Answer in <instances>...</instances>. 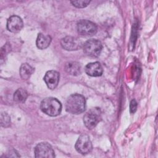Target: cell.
Here are the masks:
<instances>
[{
  "label": "cell",
  "mask_w": 158,
  "mask_h": 158,
  "mask_svg": "<svg viewBox=\"0 0 158 158\" xmlns=\"http://www.w3.org/2000/svg\"><path fill=\"white\" fill-rule=\"evenodd\" d=\"M130 108L131 113H134L136 111V108H137V102L135 99H133L131 101Z\"/></svg>",
  "instance_id": "ac0fdd59"
},
{
  "label": "cell",
  "mask_w": 158,
  "mask_h": 158,
  "mask_svg": "<svg viewBox=\"0 0 158 158\" xmlns=\"http://www.w3.org/2000/svg\"><path fill=\"white\" fill-rule=\"evenodd\" d=\"M86 109V101L83 96L79 94H71L65 102V110L72 114H79Z\"/></svg>",
  "instance_id": "6da1fadb"
},
{
  "label": "cell",
  "mask_w": 158,
  "mask_h": 158,
  "mask_svg": "<svg viewBox=\"0 0 158 158\" xmlns=\"http://www.w3.org/2000/svg\"><path fill=\"white\" fill-rule=\"evenodd\" d=\"M59 78L60 75L58 72L52 70H49L46 73L44 77V81L48 88L54 89L57 87L59 83Z\"/></svg>",
  "instance_id": "9c48e42d"
},
{
  "label": "cell",
  "mask_w": 158,
  "mask_h": 158,
  "mask_svg": "<svg viewBox=\"0 0 158 158\" xmlns=\"http://www.w3.org/2000/svg\"><path fill=\"white\" fill-rule=\"evenodd\" d=\"M65 70L71 75L77 76L81 73V67L80 63L77 62L70 61L65 64Z\"/></svg>",
  "instance_id": "7c38bea8"
},
{
  "label": "cell",
  "mask_w": 158,
  "mask_h": 158,
  "mask_svg": "<svg viewBox=\"0 0 158 158\" xmlns=\"http://www.w3.org/2000/svg\"><path fill=\"white\" fill-rule=\"evenodd\" d=\"M35 69L28 64H22L20 67L19 73L21 78L23 80L28 79L34 72Z\"/></svg>",
  "instance_id": "5bb4252c"
},
{
  "label": "cell",
  "mask_w": 158,
  "mask_h": 158,
  "mask_svg": "<svg viewBox=\"0 0 158 158\" xmlns=\"http://www.w3.org/2000/svg\"><path fill=\"white\" fill-rule=\"evenodd\" d=\"M51 41V36L49 35H45L43 33H39L36 38V44L38 48L40 49H44L49 46Z\"/></svg>",
  "instance_id": "4fadbf2b"
},
{
  "label": "cell",
  "mask_w": 158,
  "mask_h": 158,
  "mask_svg": "<svg viewBox=\"0 0 158 158\" xmlns=\"http://www.w3.org/2000/svg\"><path fill=\"white\" fill-rule=\"evenodd\" d=\"M101 120V112L99 108L89 109L83 116V122L85 127L91 130L94 128Z\"/></svg>",
  "instance_id": "3957f363"
},
{
  "label": "cell",
  "mask_w": 158,
  "mask_h": 158,
  "mask_svg": "<svg viewBox=\"0 0 158 158\" xmlns=\"http://www.w3.org/2000/svg\"><path fill=\"white\" fill-rule=\"evenodd\" d=\"M86 73L91 77H99L103 73V69L101 64L98 62L88 64L85 68Z\"/></svg>",
  "instance_id": "8fae6325"
},
{
  "label": "cell",
  "mask_w": 158,
  "mask_h": 158,
  "mask_svg": "<svg viewBox=\"0 0 158 158\" xmlns=\"http://www.w3.org/2000/svg\"><path fill=\"white\" fill-rule=\"evenodd\" d=\"M60 44L62 47L67 51L78 50L83 45L78 38L70 36L63 38L60 41Z\"/></svg>",
  "instance_id": "ba28073f"
},
{
  "label": "cell",
  "mask_w": 158,
  "mask_h": 158,
  "mask_svg": "<svg viewBox=\"0 0 158 158\" xmlns=\"http://www.w3.org/2000/svg\"><path fill=\"white\" fill-rule=\"evenodd\" d=\"M1 126L7 127L10 124V117L7 114L2 113L1 115Z\"/></svg>",
  "instance_id": "e0dca14e"
},
{
  "label": "cell",
  "mask_w": 158,
  "mask_h": 158,
  "mask_svg": "<svg viewBox=\"0 0 158 158\" xmlns=\"http://www.w3.org/2000/svg\"><path fill=\"white\" fill-rule=\"evenodd\" d=\"M35 156L36 157L52 158L55 157L54 151L52 146L46 142L38 144L35 148Z\"/></svg>",
  "instance_id": "52a82bcc"
},
{
  "label": "cell",
  "mask_w": 158,
  "mask_h": 158,
  "mask_svg": "<svg viewBox=\"0 0 158 158\" xmlns=\"http://www.w3.org/2000/svg\"><path fill=\"white\" fill-rule=\"evenodd\" d=\"M71 4L78 8H83L86 7L90 2V1H84V0H79V1H70Z\"/></svg>",
  "instance_id": "2e32d148"
},
{
  "label": "cell",
  "mask_w": 158,
  "mask_h": 158,
  "mask_svg": "<svg viewBox=\"0 0 158 158\" xmlns=\"http://www.w3.org/2000/svg\"><path fill=\"white\" fill-rule=\"evenodd\" d=\"M77 30L80 35L88 36L95 35L98 28L95 23L89 20H81L77 23Z\"/></svg>",
  "instance_id": "5b68a950"
},
{
  "label": "cell",
  "mask_w": 158,
  "mask_h": 158,
  "mask_svg": "<svg viewBox=\"0 0 158 158\" xmlns=\"http://www.w3.org/2000/svg\"><path fill=\"white\" fill-rule=\"evenodd\" d=\"M84 52L90 56L96 57L99 56L102 49L101 43L96 39L88 40L83 44Z\"/></svg>",
  "instance_id": "277c9868"
},
{
  "label": "cell",
  "mask_w": 158,
  "mask_h": 158,
  "mask_svg": "<svg viewBox=\"0 0 158 158\" xmlns=\"http://www.w3.org/2000/svg\"><path fill=\"white\" fill-rule=\"evenodd\" d=\"M40 108L44 114L51 117H56L60 114L62 104L56 98L49 97L41 101Z\"/></svg>",
  "instance_id": "7a4b0ae2"
},
{
  "label": "cell",
  "mask_w": 158,
  "mask_h": 158,
  "mask_svg": "<svg viewBox=\"0 0 158 158\" xmlns=\"http://www.w3.org/2000/svg\"><path fill=\"white\" fill-rule=\"evenodd\" d=\"M23 23L22 19L17 15L10 16L7 21V28L12 33H18L23 28Z\"/></svg>",
  "instance_id": "30bf717a"
},
{
  "label": "cell",
  "mask_w": 158,
  "mask_h": 158,
  "mask_svg": "<svg viewBox=\"0 0 158 158\" xmlns=\"http://www.w3.org/2000/svg\"><path fill=\"white\" fill-rule=\"evenodd\" d=\"M28 97L27 91L23 88L17 89L14 94V100L17 103H23Z\"/></svg>",
  "instance_id": "9a60e30c"
},
{
  "label": "cell",
  "mask_w": 158,
  "mask_h": 158,
  "mask_svg": "<svg viewBox=\"0 0 158 158\" xmlns=\"http://www.w3.org/2000/svg\"><path fill=\"white\" fill-rule=\"evenodd\" d=\"M75 147L76 150L81 154L89 153L93 148L89 137L85 134H83L79 136L75 143Z\"/></svg>",
  "instance_id": "8992f818"
}]
</instances>
